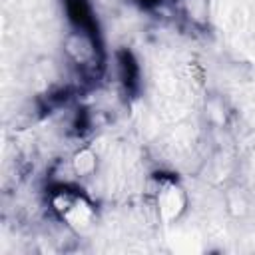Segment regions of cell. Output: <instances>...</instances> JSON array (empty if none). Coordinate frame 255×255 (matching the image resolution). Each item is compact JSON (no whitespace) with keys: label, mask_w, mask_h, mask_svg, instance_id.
<instances>
[{"label":"cell","mask_w":255,"mask_h":255,"mask_svg":"<svg viewBox=\"0 0 255 255\" xmlns=\"http://www.w3.org/2000/svg\"><path fill=\"white\" fill-rule=\"evenodd\" d=\"M52 207L58 213V217L76 231H86L94 225L96 211L92 203L76 191H70V189L58 191L52 197Z\"/></svg>","instance_id":"obj_1"},{"label":"cell","mask_w":255,"mask_h":255,"mask_svg":"<svg viewBox=\"0 0 255 255\" xmlns=\"http://www.w3.org/2000/svg\"><path fill=\"white\" fill-rule=\"evenodd\" d=\"M153 207H155V213L161 221L169 223L173 219H177L185 205H187V197H185V191L183 187L171 179V177H161L157 179L155 183V189H153Z\"/></svg>","instance_id":"obj_2"},{"label":"cell","mask_w":255,"mask_h":255,"mask_svg":"<svg viewBox=\"0 0 255 255\" xmlns=\"http://www.w3.org/2000/svg\"><path fill=\"white\" fill-rule=\"evenodd\" d=\"M72 167L78 175H90L96 169V153L92 149H80L72 159Z\"/></svg>","instance_id":"obj_3"}]
</instances>
